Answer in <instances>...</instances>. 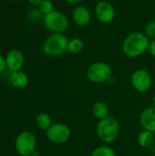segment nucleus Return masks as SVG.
I'll return each mask as SVG.
<instances>
[{"label":"nucleus","mask_w":155,"mask_h":156,"mask_svg":"<svg viewBox=\"0 0 155 156\" xmlns=\"http://www.w3.org/2000/svg\"><path fill=\"white\" fill-rule=\"evenodd\" d=\"M150 41L144 33L132 32L125 37L122 43V51L129 58H137L148 50Z\"/></svg>","instance_id":"obj_1"},{"label":"nucleus","mask_w":155,"mask_h":156,"mask_svg":"<svg viewBox=\"0 0 155 156\" xmlns=\"http://www.w3.org/2000/svg\"><path fill=\"white\" fill-rule=\"evenodd\" d=\"M120 133V124L114 117H107L100 120L97 126V134L99 138L106 143L111 144L114 142Z\"/></svg>","instance_id":"obj_2"},{"label":"nucleus","mask_w":155,"mask_h":156,"mask_svg":"<svg viewBox=\"0 0 155 156\" xmlns=\"http://www.w3.org/2000/svg\"><path fill=\"white\" fill-rule=\"evenodd\" d=\"M69 39L63 33H52L43 44V51L49 57H58L67 51Z\"/></svg>","instance_id":"obj_3"},{"label":"nucleus","mask_w":155,"mask_h":156,"mask_svg":"<svg viewBox=\"0 0 155 156\" xmlns=\"http://www.w3.org/2000/svg\"><path fill=\"white\" fill-rule=\"evenodd\" d=\"M45 27L52 33H63L69 26L68 16L61 11L54 10L43 17Z\"/></svg>","instance_id":"obj_4"},{"label":"nucleus","mask_w":155,"mask_h":156,"mask_svg":"<svg viewBox=\"0 0 155 156\" xmlns=\"http://www.w3.org/2000/svg\"><path fill=\"white\" fill-rule=\"evenodd\" d=\"M112 69L111 66L103 61L92 63L87 70L88 79L93 83H104L111 80Z\"/></svg>","instance_id":"obj_5"},{"label":"nucleus","mask_w":155,"mask_h":156,"mask_svg":"<svg viewBox=\"0 0 155 156\" xmlns=\"http://www.w3.org/2000/svg\"><path fill=\"white\" fill-rule=\"evenodd\" d=\"M16 152L22 156H32L36 152L37 139L35 135L27 131L20 133L15 142Z\"/></svg>","instance_id":"obj_6"},{"label":"nucleus","mask_w":155,"mask_h":156,"mask_svg":"<svg viewBox=\"0 0 155 156\" xmlns=\"http://www.w3.org/2000/svg\"><path fill=\"white\" fill-rule=\"evenodd\" d=\"M71 136V131L69 127L64 123H54L47 131L48 139L57 144H62L67 143Z\"/></svg>","instance_id":"obj_7"},{"label":"nucleus","mask_w":155,"mask_h":156,"mask_svg":"<svg viewBox=\"0 0 155 156\" xmlns=\"http://www.w3.org/2000/svg\"><path fill=\"white\" fill-rule=\"evenodd\" d=\"M132 85L133 89L141 93L148 91L152 87V76L151 74L143 69L135 70L131 78Z\"/></svg>","instance_id":"obj_8"},{"label":"nucleus","mask_w":155,"mask_h":156,"mask_svg":"<svg viewBox=\"0 0 155 156\" xmlns=\"http://www.w3.org/2000/svg\"><path fill=\"white\" fill-rule=\"evenodd\" d=\"M94 14L98 21L105 25L111 23L116 16L115 8L112 4L105 0L99 1L96 4L94 7Z\"/></svg>","instance_id":"obj_9"},{"label":"nucleus","mask_w":155,"mask_h":156,"mask_svg":"<svg viewBox=\"0 0 155 156\" xmlns=\"http://www.w3.org/2000/svg\"><path fill=\"white\" fill-rule=\"evenodd\" d=\"M24 55L19 49H11L5 56V62H6V69L10 71L15 72L21 69L24 65Z\"/></svg>","instance_id":"obj_10"},{"label":"nucleus","mask_w":155,"mask_h":156,"mask_svg":"<svg viewBox=\"0 0 155 156\" xmlns=\"http://www.w3.org/2000/svg\"><path fill=\"white\" fill-rule=\"evenodd\" d=\"M73 22L78 27H86L90 23L91 14L89 8L84 5H77L74 7L71 13Z\"/></svg>","instance_id":"obj_11"},{"label":"nucleus","mask_w":155,"mask_h":156,"mask_svg":"<svg viewBox=\"0 0 155 156\" xmlns=\"http://www.w3.org/2000/svg\"><path fill=\"white\" fill-rule=\"evenodd\" d=\"M140 122L144 130L155 133V107L145 108L140 115Z\"/></svg>","instance_id":"obj_12"},{"label":"nucleus","mask_w":155,"mask_h":156,"mask_svg":"<svg viewBox=\"0 0 155 156\" xmlns=\"http://www.w3.org/2000/svg\"><path fill=\"white\" fill-rule=\"evenodd\" d=\"M9 81L13 87L16 89H24L28 84V77L26 74L21 70L12 72L9 78Z\"/></svg>","instance_id":"obj_13"},{"label":"nucleus","mask_w":155,"mask_h":156,"mask_svg":"<svg viewBox=\"0 0 155 156\" xmlns=\"http://www.w3.org/2000/svg\"><path fill=\"white\" fill-rule=\"evenodd\" d=\"M92 114L95 118L98 120H103L107 117H109V107L108 105L103 101H97L92 106Z\"/></svg>","instance_id":"obj_14"},{"label":"nucleus","mask_w":155,"mask_h":156,"mask_svg":"<svg viewBox=\"0 0 155 156\" xmlns=\"http://www.w3.org/2000/svg\"><path fill=\"white\" fill-rule=\"evenodd\" d=\"M84 48V42L79 37H73L71 39H69L67 51L71 54H79L80 53Z\"/></svg>","instance_id":"obj_15"},{"label":"nucleus","mask_w":155,"mask_h":156,"mask_svg":"<svg viewBox=\"0 0 155 156\" xmlns=\"http://www.w3.org/2000/svg\"><path fill=\"white\" fill-rule=\"evenodd\" d=\"M137 141H138V144L142 147H149L153 144V143L154 141L153 133H152L150 131L143 130L138 134Z\"/></svg>","instance_id":"obj_16"},{"label":"nucleus","mask_w":155,"mask_h":156,"mask_svg":"<svg viewBox=\"0 0 155 156\" xmlns=\"http://www.w3.org/2000/svg\"><path fill=\"white\" fill-rule=\"evenodd\" d=\"M37 126L43 131H48V128L52 125V120L51 117L46 113V112H40L36 119Z\"/></svg>","instance_id":"obj_17"},{"label":"nucleus","mask_w":155,"mask_h":156,"mask_svg":"<svg viewBox=\"0 0 155 156\" xmlns=\"http://www.w3.org/2000/svg\"><path fill=\"white\" fill-rule=\"evenodd\" d=\"M91 156H116V154L111 147L107 145H100L92 151Z\"/></svg>","instance_id":"obj_18"},{"label":"nucleus","mask_w":155,"mask_h":156,"mask_svg":"<svg viewBox=\"0 0 155 156\" xmlns=\"http://www.w3.org/2000/svg\"><path fill=\"white\" fill-rule=\"evenodd\" d=\"M38 9L44 16L48 15L54 11V4L52 3L51 0H43L41 4L38 5Z\"/></svg>","instance_id":"obj_19"},{"label":"nucleus","mask_w":155,"mask_h":156,"mask_svg":"<svg viewBox=\"0 0 155 156\" xmlns=\"http://www.w3.org/2000/svg\"><path fill=\"white\" fill-rule=\"evenodd\" d=\"M144 34L151 40L155 39V21H150L144 27Z\"/></svg>","instance_id":"obj_20"},{"label":"nucleus","mask_w":155,"mask_h":156,"mask_svg":"<svg viewBox=\"0 0 155 156\" xmlns=\"http://www.w3.org/2000/svg\"><path fill=\"white\" fill-rule=\"evenodd\" d=\"M42 15H43V14L40 12L39 9H32V10H30L29 13H28V16L30 17V19H31V20H34V21L39 20V19L41 18Z\"/></svg>","instance_id":"obj_21"},{"label":"nucleus","mask_w":155,"mask_h":156,"mask_svg":"<svg viewBox=\"0 0 155 156\" xmlns=\"http://www.w3.org/2000/svg\"><path fill=\"white\" fill-rule=\"evenodd\" d=\"M5 69H6L5 58H4V57L0 54V73L4 72Z\"/></svg>","instance_id":"obj_22"},{"label":"nucleus","mask_w":155,"mask_h":156,"mask_svg":"<svg viewBox=\"0 0 155 156\" xmlns=\"http://www.w3.org/2000/svg\"><path fill=\"white\" fill-rule=\"evenodd\" d=\"M150 54L155 58V39H153L150 41V45H149V48H148Z\"/></svg>","instance_id":"obj_23"},{"label":"nucleus","mask_w":155,"mask_h":156,"mask_svg":"<svg viewBox=\"0 0 155 156\" xmlns=\"http://www.w3.org/2000/svg\"><path fill=\"white\" fill-rule=\"evenodd\" d=\"M28 3L32 5H39L43 0H27Z\"/></svg>","instance_id":"obj_24"},{"label":"nucleus","mask_w":155,"mask_h":156,"mask_svg":"<svg viewBox=\"0 0 155 156\" xmlns=\"http://www.w3.org/2000/svg\"><path fill=\"white\" fill-rule=\"evenodd\" d=\"M82 0H66V2H68L69 4H72V5H76L80 3Z\"/></svg>","instance_id":"obj_25"},{"label":"nucleus","mask_w":155,"mask_h":156,"mask_svg":"<svg viewBox=\"0 0 155 156\" xmlns=\"http://www.w3.org/2000/svg\"><path fill=\"white\" fill-rule=\"evenodd\" d=\"M153 106L155 107V95L153 96Z\"/></svg>","instance_id":"obj_26"},{"label":"nucleus","mask_w":155,"mask_h":156,"mask_svg":"<svg viewBox=\"0 0 155 156\" xmlns=\"http://www.w3.org/2000/svg\"><path fill=\"white\" fill-rule=\"evenodd\" d=\"M12 1H21V0H12Z\"/></svg>","instance_id":"obj_27"},{"label":"nucleus","mask_w":155,"mask_h":156,"mask_svg":"<svg viewBox=\"0 0 155 156\" xmlns=\"http://www.w3.org/2000/svg\"><path fill=\"white\" fill-rule=\"evenodd\" d=\"M120 156H128V155H120Z\"/></svg>","instance_id":"obj_28"}]
</instances>
